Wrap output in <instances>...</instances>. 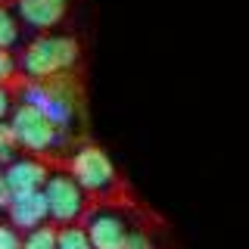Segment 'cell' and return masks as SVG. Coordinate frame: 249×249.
<instances>
[{"label":"cell","instance_id":"6da1fadb","mask_svg":"<svg viewBox=\"0 0 249 249\" xmlns=\"http://www.w3.org/2000/svg\"><path fill=\"white\" fill-rule=\"evenodd\" d=\"M81 59V44L69 35H41L35 37L16 66L25 72L28 81H47V78L69 75Z\"/></svg>","mask_w":249,"mask_h":249},{"label":"cell","instance_id":"7a4b0ae2","mask_svg":"<svg viewBox=\"0 0 249 249\" xmlns=\"http://www.w3.org/2000/svg\"><path fill=\"white\" fill-rule=\"evenodd\" d=\"M22 103L35 106L37 112H44L62 134L75 128L78 119V103H81V93H78L72 75H59V78H47V81H28L22 84Z\"/></svg>","mask_w":249,"mask_h":249},{"label":"cell","instance_id":"3957f363","mask_svg":"<svg viewBox=\"0 0 249 249\" xmlns=\"http://www.w3.org/2000/svg\"><path fill=\"white\" fill-rule=\"evenodd\" d=\"M66 165H69L72 181L81 187L84 193H90V196L109 199V196H119L124 190L119 171H115V162L109 159L106 150H100V146H93V143L78 146V150L69 156Z\"/></svg>","mask_w":249,"mask_h":249},{"label":"cell","instance_id":"277c9868","mask_svg":"<svg viewBox=\"0 0 249 249\" xmlns=\"http://www.w3.org/2000/svg\"><path fill=\"white\" fill-rule=\"evenodd\" d=\"M10 128H13V137L22 150H28L31 156H50L56 153L62 143H66V134L47 119L44 112H37L35 106L28 103H19L13 109V119H10Z\"/></svg>","mask_w":249,"mask_h":249},{"label":"cell","instance_id":"5b68a950","mask_svg":"<svg viewBox=\"0 0 249 249\" xmlns=\"http://www.w3.org/2000/svg\"><path fill=\"white\" fill-rule=\"evenodd\" d=\"M44 199H47V218L56 224H78L88 212V193L81 190L69 171H53L44 181Z\"/></svg>","mask_w":249,"mask_h":249},{"label":"cell","instance_id":"8992f818","mask_svg":"<svg viewBox=\"0 0 249 249\" xmlns=\"http://www.w3.org/2000/svg\"><path fill=\"white\" fill-rule=\"evenodd\" d=\"M84 224H88V237H90V249H122L124 240H128V218H124L119 209H90L84 212Z\"/></svg>","mask_w":249,"mask_h":249},{"label":"cell","instance_id":"52a82bcc","mask_svg":"<svg viewBox=\"0 0 249 249\" xmlns=\"http://www.w3.org/2000/svg\"><path fill=\"white\" fill-rule=\"evenodd\" d=\"M50 175V168L44 165L35 156H25V159H13L6 165L3 178H6V190H10V199L16 196H28V193L44 190V181Z\"/></svg>","mask_w":249,"mask_h":249},{"label":"cell","instance_id":"ba28073f","mask_svg":"<svg viewBox=\"0 0 249 249\" xmlns=\"http://www.w3.org/2000/svg\"><path fill=\"white\" fill-rule=\"evenodd\" d=\"M16 13L35 31L56 28L69 13V0H16Z\"/></svg>","mask_w":249,"mask_h":249},{"label":"cell","instance_id":"9c48e42d","mask_svg":"<svg viewBox=\"0 0 249 249\" xmlns=\"http://www.w3.org/2000/svg\"><path fill=\"white\" fill-rule=\"evenodd\" d=\"M6 212H10V221L22 231H35L47 221V199L44 193H28V196H16L6 202Z\"/></svg>","mask_w":249,"mask_h":249},{"label":"cell","instance_id":"30bf717a","mask_svg":"<svg viewBox=\"0 0 249 249\" xmlns=\"http://www.w3.org/2000/svg\"><path fill=\"white\" fill-rule=\"evenodd\" d=\"M56 249H90V237L81 224L56 228Z\"/></svg>","mask_w":249,"mask_h":249},{"label":"cell","instance_id":"8fae6325","mask_svg":"<svg viewBox=\"0 0 249 249\" xmlns=\"http://www.w3.org/2000/svg\"><path fill=\"white\" fill-rule=\"evenodd\" d=\"M22 249H56V228L41 224V228L28 231L25 240H22Z\"/></svg>","mask_w":249,"mask_h":249},{"label":"cell","instance_id":"7c38bea8","mask_svg":"<svg viewBox=\"0 0 249 249\" xmlns=\"http://www.w3.org/2000/svg\"><path fill=\"white\" fill-rule=\"evenodd\" d=\"M16 44H19V19L6 6H0V50H13Z\"/></svg>","mask_w":249,"mask_h":249},{"label":"cell","instance_id":"4fadbf2b","mask_svg":"<svg viewBox=\"0 0 249 249\" xmlns=\"http://www.w3.org/2000/svg\"><path fill=\"white\" fill-rule=\"evenodd\" d=\"M16 150H19V143L13 137V128L6 122H0V165H10L16 159Z\"/></svg>","mask_w":249,"mask_h":249},{"label":"cell","instance_id":"5bb4252c","mask_svg":"<svg viewBox=\"0 0 249 249\" xmlns=\"http://www.w3.org/2000/svg\"><path fill=\"white\" fill-rule=\"evenodd\" d=\"M16 72H19L16 56L10 50H0V88H10V81H16Z\"/></svg>","mask_w":249,"mask_h":249},{"label":"cell","instance_id":"9a60e30c","mask_svg":"<svg viewBox=\"0 0 249 249\" xmlns=\"http://www.w3.org/2000/svg\"><path fill=\"white\" fill-rule=\"evenodd\" d=\"M0 249H22V237L10 224H0Z\"/></svg>","mask_w":249,"mask_h":249},{"label":"cell","instance_id":"2e32d148","mask_svg":"<svg viewBox=\"0 0 249 249\" xmlns=\"http://www.w3.org/2000/svg\"><path fill=\"white\" fill-rule=\"evenodd\" d=\"M122 249H156V246L146 233H128V240H124Z\"/></svg>","mask_w":249,"mask_h":249},{"label":"cell","instance_id":"e0dca14e","mask_svg":"<svg viewBox=\"0 0 249 249\" xmlns=\"http://www.w3.org/2000/svg\"><path fill=\"white\" fill-rule=\"evenodd\" d=\"M10 112H13V93H10V88H0V122Z\"/></svg>","mask_w":249,"mask_h":249},{"label":"cell","instance_id":"ac0fdd59","mask_svg":"<svg viewBox=\"0 0 249 249\" xmlns=\"http://www.w3.org/2000/svg\"><path fill=\"white\" fill-rule=\"evenodd\" d=\"M6 202H10V190H6V178L0 171V209H6Z\"/></svg>","mask_w":249,"mask_h":249},{"label":"cell","instance_id":"d6986e66","mask_svg":"<svg viewBox=\"0 0 249 249\" xmlns=\"http://www.w3.org/2000/svg\"><path fill=\"white\" fill-rule=\"evenodd\" d=\"M0 212H3V209H0Z\"/></svg>","mask_w":249,"mask_h":249}]
</instances>
